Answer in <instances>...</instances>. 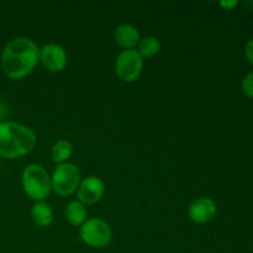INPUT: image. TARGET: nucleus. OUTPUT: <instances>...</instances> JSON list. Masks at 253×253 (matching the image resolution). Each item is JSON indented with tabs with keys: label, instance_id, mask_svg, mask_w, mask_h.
I'll return each instance as SVG.
<instances>
[{
	"label": "nucleus",
	"instance_id": "obj_1",
	"mask_svg": "<svg viewBox=\"0 0 253 253\" xmlns=\"http://www.w3.org/2000/svg\"><path fill=\"white\" fill-rule=\"evenodd\" d=\"M40 61V48L32 40L17 37L5 46L1 54V68L11 79L26 77Z\"/></svg>",
	"mask_w": 253,
	"mask_h": 253
},
{
	"label": "nucleus",
	"instance_id": "obj_2",
	"mask_svg": "<svg viewBox=\"0 0 253 253\" xmlns=\"http://www.w3.org/2000/svg\"><path fill=\"white\" fill-rule=\"evenodd\" d=\"M37 137L34 131L15 121L0 124V156L4 158H19L34 150Z\"/></svg>",
	"mask_w": 253,
	"mask_h": 253
},
{
	"label": "nucleus",
	"instance_id": "obj_3",
	"mask_svg": "<svg viewBox=\"0 0 253 253\" xmlns=\"http://www.w3.org/2000/svg\"><path fill=\"white\" fill-rule=\"evenodd\" d=\"M22 188L26 195L36 202H43L52 190L48 172L40 165H29L22 172Z\"/></svg>",
	"mask_w": 253,
	"mask_h": 253
},
{
	"label": "nucleus",
	"instance_id": "obj_4",
	"mask_svg": "<svg viewBox=\"0 0 253 253\" xmlns=\"http://www.w3.org/2000/svg\"><path fill=\"white\" fill-rule=\"evenodd\" d=\"M52 189L61 197H68L78 189L81 184V172L73 163H62L53 170L51 177Z\"/></svg>",
	"mask_w": 253,
	"mask_h": 253
},
{
	"label": "nucleus",
	"instance_id": "obj_5",
	"mask_svg": "<svg viewBox=\"0 0 253 253\" xmlns=\"http://www.w3.org/2000/svg\"><path fill=\"white\" fill-rule=\"evenodd\" d=\"M79 235L88 246L94 249H104L110 244L113 232L108 222L99 217H93L82 225Z\"/></svg>",
	"mask_w": 253,
	"mask_h": 253
},
{
	"label": "nucleus",
	"instance_id": "obj_6",
	"mask_svg": "<svg viewBox=\"0 0 253 253\" xmlns=\"http://www.w3.org/2000/svg\"><path fill=\"white\" fill-rule=\"evenodd\" d=\"M142 66L143 59L137 49H124L116 59L115 71L121 81L131 83L138 78Z\"/></svg>",
	"mask_w": 253,
	"mask_h": 253
},
{
	"label": "nucleus",
	"instance_id": "obj_7",
	"mask_svg": "<svg viewBox=\"0 0 253 253\" xmlns=\"http://www.w3.org/2000/svg\"><path fill=\"white\" fill-rule=\"evenodd\" d=\"M105 192V184L100 178L95 175H89L84 178L77 189L78 199L82 204L91 205L98 203L103 198Z\"/></svg>",
	"mask_w": 253,
	"mask_h": 253
},
{
	"label": "nucleus",
	"instance_id": "obj_8",
	"mask_svg": "<svg viewBox=\"0 0 253 253\" xmlns=\"http://www.w3.org/2000/svg\"><path fill=\"white\" fill-rule=\"evenodd\" d=\"M40 61L48 71L61 72L66 68L68 57L63 47L56 43H48L40 49Z\"/></svg>",
	"mask_w": 253,
	"mask_h": 253
},
{
	"label": "nucleus",
	"instance_id": "obj_9",
	"mask_svg": "<svg viewBox=\"0 0 253 253\" xmlns=\"http://www.w3.org/2000/svg\"><path fill=\"white\" fill-rule=\"evenodd\" d=\"M188 214L192 221L197 224H207L214 219L216 214V204L210 198H198L190 204Z\"/></svg>",
	"mask_w": 253,
	"mask_h": 253
},
{
	"label": "nucleus",
	"instance_id": "obj_10",
	"mask_svg": "<svg viewBox=\"0 0 253 253\" xmlns=\"http://www.w3.org/2000/svg\"><path fill=\"white\" fill-rule=\"evenodd\" d=\"M114 37H115V41L125 49H132L133 47L137 46L141 40L138 30L130 24L119 25L116 27Z\"/></svg>",
	"mask_w": 253,
	"mask_h": 253
},
{
	"label": "nucleus",
	"instance_id": "obj_11",
	"mask_svg": "<svg viewBox=\"0 0 253 253\" xmlns=\"http://www.w3.org/2000/svg\"><path fill=\"white\" fill-rule=\"evenodd\" d=\"M31 219L37 226L48 227L53 221L52 208L44 202H37L31 209Z\"/></svg>",
	"mask_w": 253,
	"mask_h": 253
},
{
	"label": "nucleus",
	"instance_id": "obj_12",
	"mask_svg": "<svg viewBox=\"0 0 253 253\" xmlns=\"http://www.w3.org/2000/svg\"><path fill=\"white\" fill-rule=\"evenodd\" d=\"M86 208L81 202H71L66 208V219L73 226H82L86 221Z\"/></svg>",
	"mask_w": 253,
	"mask_h": 253
},
{
	"label": "nucleus",
	"instance_id": "obj_13",
	"mask_svg": "<svg viewBox=\"0 0 253 253\" xmlns=\"http://www.w3.org/2000/svg\"><path fill=\"white\" fill-rule=\"evenodd\" d=\"M73 153V146L68 140H58L52 147V160L53 162L62 165L67 163Z\"/></svg>",
	"mask_w": 253,
	"mask_h": 253
},
{
	"label": "nucleus",
	"instance_id": "obj_14",
	"mask_svg": "<svg viewBox=\"0 0 253 253\" xmlns=\"http://www.w3.org/2000/svg\"><path fill=\"white\" fill-rule=\"evenodd\" d=\"M137 46V52L140 53V56L142 57V58L143 57H146V58L153 57L155 54L158 53V51H160L161 48L160 41H158V39H156V37L153 36L143 37L142 40H140Z\"/></svg>",
	"mask_w": 253,
	"mask_h": 253
},
{
	"label": "nucleus",
	"instance_id": "obj_15",
	"mask_svg": "<svg viewBox=\"0 0 253 253\" xmlns=\"http://www.w3.org/2000/svg\"><path fill=\"white\" fill-rule=\"evenodd\" d=\"M242 90L246 95L253 98V72L247 74L242 81Z\"/></svg>",
	"mask_w": 253,
	"mask_h": 253
},
{
	"label": "nucleus",
	"instance_id": "obj_16",
	"mask_svg": "<svg viewBox=\"0 0 253 253\" xmlns=\"http://www.w3.org/2000/svg\"><path fill=\"white\" fill-rule=\"evenodd\" d=\"M245 53H246L247 59L253 64V40H250L245 47Z\"/></svg>",
	"mask_w": 253,
	"mask_h": 253
},
{
	"label": "nucleus",
	"instance_id": "obj_17",
	"mask_svg": "<svg viewBox=\"0 0 253 253\" xmlns=\"http://www.w3.org/2000/svg\"><path fill=\"white\" fill-rule=\"evenodd\" d=\"M220 5H221L222 7H225V9L230 10V9H232V7L236 6L237 1H221L220 2Z\"/></svg>",
	"mask_w": 253,
	"mask_h": 253
},
{
	"label": "nucleus",
	"instance_id": "obj_18",
	"mask_svg": "<svg viewBox=\"0 0 253 253\" xmlns=\"http://www.w3.org/2000/svg\"><path fill=\"white\" fill-rule=\"evenodd\" d=\"M0 124H1V123H0Z\"/></svg>",
	"mask_w": 253,
	"mask_h": 253
}]
</instances>
